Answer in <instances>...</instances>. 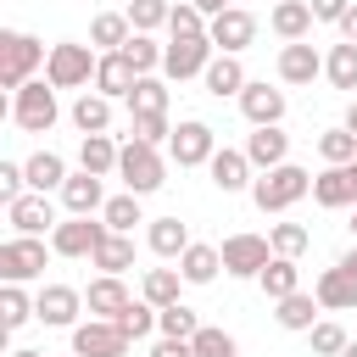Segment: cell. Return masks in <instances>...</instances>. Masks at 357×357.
Returning a JSON list of instances; mask_svg holds the SVG:
<instances>
[{
    "label": "cell",
    "instance_id": "cell-1",
    "mask_svg": "<svg viewBox=\"0 0 357 357\" xmlns=\"http://www.w3.org/2000/svg\"><path fill=\"white\" fill-rule=\"evenodd\" d=\"M301 195H312V173H307V167H296V162L268 167V173L251 184V201H257L262 212H290Z\"/></svg>",
    "mask_w": 357,
    "mask_h": 357
},
{
    "label": "cell",
    "instance_id": "cell-2",
    "mask_svg": "<svg viewBox=\"0 0 357 357\" xmlns=\"http://www.w3.org/2000/svg\"><path fill=\"white\" fill-rule=\"evenodd\" d=\"M45 61H50V50H45L33 33H0V89L17 95Z\"/></svg>",
    "mask_w": 357,
    "mask_h": 357
},
{
    "label": "cell",
    "instance_id": "cell-3",
    "mask_svg": "<svg viewBox=\"0 0 357 357\" xmlns=\"http://www.w3.org/2000/svg\"><path fill=\"white\" fill-rule=\"evenodd\" d=\"M11 117H17L22 134H45V128L61 117V106H56V84H50V78H28V84L11 95Z\"/></svg>",
    "mask_w": 357,
    "mask_h": 357
},
{
    "label": "cell",
    "instance_id": "cell-4",
    "mask_svg": "<svg viewBox=\"0 0 357 357\" xmlns=\"http://www.w3.org/2000/svg\"><path fill=\"white\" fill-rule=\"evenodd\" d=\"M117 178L128 184V195H151V190H162V184H167V162H162V151H156V145L128 139V145H123V162H117Z\"/></svg>",
    "mask_w": 357,
    "mask_h": 357
},
{
    "label": "cell",
    "instance_id": "cell-5",
    "mask_svg": "<svg viewBox=\"0 0 357 357\" xmlns=\"http://www.w3.org/2000/svg\"><path fill=\"white\" fill-rule=\"evenodd\" d=\"M95 67H100V56H95L89 45H73V39H61V45H50L45 78H50L56 89H84V84H95Z\"/></svg>",
    "mask_w": 357,
    "mask_h": 357
},
{
    "label": "cell",
    "instance_id": "cell-6",
    "mask_svg": "<svg viewBox=\"0 0 357 357\" xmlns=\"http://www.w3.org/2000/svg\"><path fill=\"white\" fill-rule=\"evenodd\" d=\"M45 257H50V245H45L39 234H11V240L0 245V279H6V284L39 279V273H45Z\"/></svg>",
    "mask_w": 357,
    "mask_h": 357
},
{
    "label": "cell",
    "instance_id": "cell-7",
    "mask_svg": "<svg viewBox=\"0 0 357 357\" xmlns=\"http://www.w3.org/2000/svg\"><path fill=\"white\" fill-rule=\"evenodd\" d=\"M218 251H223V273H234V279H257L273 262V240L268 234H229Z\"/></svg>",
    "mask_w": 357,
    "mask_h": 357
},
{
    "label": "cell",
    "instance_id": "cell-8",
    "mask_svg": "<svg viewBox=\"0 0 357 357\" xmlns=\"http://www.w3.org/2000/svg\"><path fill=\"white\" fill-rule=\"evenodd\" d=\"M128 335L112 324V318H89L73 329V357H128Z\"/></svg>",
    "mask_w": 357,
    "mask_h": 357
},
{
    "label": "cell",
    "instance_id": "cell-9",
    "mask_svg": "<svg viewBox=\"0 0 357 357\" xmlns=\"http://www.w3.org/2000/svg\"><path fill=\"white\" fill-rule=\"evenodd\" d=\"M167 156L178 162V167H206L212 156H218V134L206 128V123H178L173 128V139H167Z\"/></svg>",
    "mask_w": 357,
    "mask_h": 357
},
{
    "label": "cell",
    "instance_id": "cell-10",
    "mask_svg": "<svg viewBox=\"0 0 357 357\" xmlns=\"http://www.w3.org/2000/svg\"><path fill=\"white\" fill-rule=\"evenodd\" d=\"M78 312H84V290H73V284H45L33 296V318L50 329H78Z\"/></svg>",
    "mask_w": 357,
    "mask_h": 357
},
{
    "label": "cell",
    "instance_id": "cell-11",
    "mask_svg": "<svg viewBox=\"0 0 357 357\" xmlns=\"http://www.w3.org/2000/svg\"><path fill=\"white\" fill-rule=\"evenodd\" d=\"M206 39H212V50H218V56H240V50L257 39V17H251V11H240V6H229L223 17H212V22H206Z\"/></svg>",
    "mask_w": 357,
    "mask_h": 357
},
{
    "label": "cell",
    "instance_id": "cell-12",
    "mask_svg": "<svg viewBox=\"0 0 357 357\" xmlns=\"http://www.w3.org/2000/svg\"><path fill=\"white\" fill-rule=\"evenodd\" d=\"M106 234H112V229L95 223V218H67V223L50 229V251H56V257H95V245H100Z\"/></svg>",
    "mask_w": 357,
    "mask_h": 357
},
{
    "label": "cell",
    "instance_id": "cell-13",
    "mask_svg": "<svg viewBox=\"0 0 357 357\" xmlns=\"http://www.w3.org/2000/svg\"><path fill=\"white\" fill-rule=\"evenodd\" d=\"M212 56H218V50H212V39H206V33H201V39H173V45H167L162 73L184 84V78H201V73L212 67Z\"/></svg>",
    "mask_w": 357,
    "mask_h": 357
},
{
    "label": "cell",
    "instance_id": "cell-14",
    "mask_svg": "<svg viewBox=\"0 0 357 357\" xmlns=\"http://www.w3.org/2000/svg\"><path fill=\"white\" fill-rule=\"evenodd\" d=\"M134 84H139V67H134L123 50L100 56V67H95V95H106V100H128Z\"/></svg>",
    "mask_w": 357,
    "mask_h": 357
},
{
    "label": "cell",
    "instance_id": "cell-15",
    "mask_svg": "<svg viewBox=\"0 0 357 357\" xmlns=\"http://www.w3.org/2000/svg\"><path fill=\"white\" fill-rule=\"evenodd\" d=\"M84 307H89V318H112V324H117V318L134 307V296L123 290V279H117V273H100V279H89Z\"/></svg>",
    "mask_w": 357,
    "mask_h": 357
},
{
    "label": "cell",
    "instance_id": "cell-16",
    "mask_svg": "<svg viewBox=\"0 0 357 357\" xmlns=\"http://www.w3.org/2000/svg\"><path fill=\"white\" fill-rule=\"evenodd\" d=\"M240 112H245V123H251V128H279V117H284V89L245 84V95H240Z\"/></svg>",
    "mask_w": 357,
    "mask_h": 357
},
{
    "label": "cell",
    "instance_id": "cell-17",
    "mask_svg": "<svg viewBox=\"0 0 357 357\" xmlns=\"http://www.w3.org/2000/svg\"><path fill=\"white\" fill-rule=\"evenodd\" d=\"M61 206H67L73 218H95V212H106V190H100V178H95V173H67V184H61Z\"/></svg>",
    "mask_w": 357,
    "mask_h": 357
},
{
    "label": "cell",
    "instance_id": "cell-18",
    "mask_svg": "<svg viewBox=\"0 0 357 357\" xmlns=\"http://www.w3.org/2000/svg\"><path fill=\"white\" fill-rule=\"evenodd\" d=\"M6 223H11L17 234H45V229H56V212H50V201H45L39 190H28V195H17V201L6 206Z\"/></svg>",
    "mask_w": 357,
    "mask_h": 357
},
{
    "label": "cell",
    "instance_id": "cell-19",
    "mask_svg": "<svg viewBox=\"0 0 357 357\" xmlns=\"http://www.w3.org/2000/svg\"><path fill=\"white\" fill-rule=\"evenodd\" d=\"M206 173H212V184H218L223 195H234V190H251V184H257V178H251V156H245V151H229V145L206 162Z\"/></svg>",
    "mask_w": 357,
    "mask_h": 357
},
{
    "label": "cell",
    "instance_id": "cell-20",
    "mask_svg": "<svg viewBox=\"0 0 357 357\" xmlns=\"http://www.w3.org/2000/svg\"><path fill=\"white\" fill-rule=\"evenodd\" d=\"M312 296H318V307H329V312H351V307H357V279L335 262V268H324V273H318Z\"/></svg>",
    "mask_w": 357,
    "mask_h": 357
},
{
    "label": "cell",
    "instance_id": "cell-21",
    "mask_svg": "<svg viewBox=\"0 0 357 357\" xmlns=\"http://www.w3.org/2000/svg\"><path fill=\"white\" fill-rule=\"evenodd\" d=\"M312 22H318V17H312V6H307V0H279V6H273V17H268V28H273L284 45H301V39L312 33Z\"/></svg>",
    "mask_w": 357,
    "mask_h": 357
},
{
    "label": "cell",
    "instance_id": "cell-22",
    "mask_svg": "<svg viewBox=\"0 0 357 357\" xmlns=\"http://www.w3.org/2000/svg\"><path fill=\"white\" fill-rule=\"evenodd\" d=\"M117 162H123V145L112 134H84V145H78V167L84 173L106 178V173H117Z\"/></svg>",
    "mask_w": 357,
    "mask_h": 357
},
{
    "label": "cell",
    "instance_id": "cell-23",
    "mask_svg": "<svg viewBox=\"0 0 357 357\" xmlns=\"http://www.w3.org/2000/svg\"><path fill=\"white\" fill-rule=\"evenodd\" d=\"M128 39H134V22H128V11H100V17L89 22V45H95L100 56L123 50Z\"/></svg>",
    "mask_w": 357,
    "mask_h": 357
},
{
    "label": "cell",
    "instance_id": "cell-24",
    "mask_svg": "<svg viewBox=\"0 0 357 357\" xmlns=\"http://www.w3.org/2000/svg\"><path fill=\"white\" fill-rule=\"evenodd\" d=\"M318 73H324V56H318V50H312L307 39H301V45H284V50H279V78H284V84H312Z\"/></svg>",
    "mask_w": 357,
    "mask_h": 357
},
{
    "label": "cell",
    "instance_id": "cell-25",
    "mask_svg": "<svg viewBox=\"0 0 357 357\" xmlns=\"http://www.w3.org/2000/svg\"><path fill=\"white\" fill-rule=\"evenodd\" d=\"M201 84H206V95H218V100H223V95H245V84H251V78H245L240 56H212V67L201 73Z\"/></svg>",
    "mask_w": 357,
    "mask_h": 357
},
{
    "label": "cell",
    "instance_id": "cell-26",
    "mask_svg": "<svg viewBox=\"0 0 357 357\" xmlns=\"http://www.w3.org/2000/svg\"><path fill=\"white\" fill-rule=\"evenodd\" d=\"M245 156H251V167H284L290 162V134H279V128H257L251 139H245Z\"/></svg>",
    "mask_w": 357,
    "mask_h": 357
},
{
    "label": "cell",
    "instance_id": "cell-27",
    "mask_svg": "<svg viewBox=\"0 0 357 357\" xmlns=\"http://www.w3.org/2000/svg\"><path fill=\"white\" fill-rule=\"evenodd\" d=\"M145 245H151L156 257H167V262H173V257H184L195 240H190V223H178V218H156V223L145 229Z\"/></svg>",
    "mask_w": 357,
    "mask_h": 357
},
{
    "label": "cell",
    "instance_id": "cell-28",
    "mask_svg": "<svg viewBox=\"0 0 357 357\" xmlns=\"http://www.w3.org/2000/svg\"><path fill=\"white\" fill-rule=\"evenodd\" d=\"M22 173H28V190H39V195H50V190L67 184V162H61L56 151H33V156L22 162Z\"/></svg>",
    "mask_w": 357,
    "mask_h": 357
},
{
    "label": "cell",
    "instance_id": "cell-29",
    "mask_svg": "<svg viewBox=\"0 0 357 357\" xmlns=\"http://www.w3.org/2000/svg\"><path fill=\"white\" fill-rule=\"evenodd\" d=\"M312 201H318V206H329V212H335V206H357L351 173H346V167H324V173L312 178Z\"/></svg>",
    "mask_w": 357,
    "mask_h": 357
},
{
    "label": "cell",
    "instance_id": "cell-30",
    "mask_svg": "<svg viewBox=\"0 0 357 357\" xmlns=\"http://www.w3.org/2000/svg\"><path fill=\"white\" fill-rule=\"evenodd\" d=\"M218 268H223V251L218 245H190L184 257H178V273H184V284H212L218 279Z\"/></svg>",
    "mask_w": 357,
    "mask_h": 357
},
{
    "label": "cell",
    "instance_id": "cell-31",
    "mask_svg": "<svg viewBox=\"0 0 357 357\" xmlns=\"http://www.w3.org/2000/svg\"><path fill=\"white\" fill-rule=\"evenodd\" d=\"M257 284H262V296H268V301H284V296H296V290H301V268H296L290 257H273V262L257 273Z\"/></svg>",
    "mask_w": 357,
    "mask_h": 357
},
{
    "label": "cell",
    "instance_id": "cell-32",
    "mask_svg": "<svg viewBox=\"0 0 357 357\" xmlns=\"http://www.w3.org/2000/svg\"><path fill=\"white\" fill-rule=\"evenodd\" d=\"M73 123H78L84 134H106V128H112V100L95 95V89H84V95L73 100Z\"/></svg>",
    "mask_w": 357,
    "mask_h": 357
},
{
    "label": "cell",
    "instance_id": "cell-33",
    "mask_svg": "<svg viewBox=\"0 0 357 357\" xmlns=\"http://www.w3.org/2000/svg\"><path fill=\"white\" fill-rule=\"evenodd\" d=\"M89 262H95L100 273H117V279H123V273L134 268V240H128V234H106V240L95 245V257H89Z\"/></svg>",
    "mask_w": 357,
    "mask_h": 357
},
{
    "label": "cell",
    "instance_id": "cell-34",
    "mask_svg": "<svg viewBox=\"0 0 357 357\" xmlns=\"http://www.w3.org/2000/svg\"><path fill=\"white\" fill-rule=\"evenodd\" d=\"M273 307H279V312H273L279 329H296V335H301V329L318 324V296H307V290H296V296H284V301H273Z\"/></svg>",
    "mask_w": 357,
    "mask_h": 357
},
{
    "label": "cell",
    "instance_id": "cell-35",
    "mask_svg": "<svg viewBox=\"0 0 357 357\" xmlns=\"http://www.w3.org/2000/svg\"><path fill=\"white\" fill-rule=\"evenodd\" d=\"M178 284H184V273H178V268H151L139 290H145V301H151V307H178Z\"/></svg>",
    "mask_w": 357,
    "mask_h": 357
},
{
    "label": "cell",
    "instance_id": "cell-36",
    "mask_svg": "<svg viewBox=\"0 0 357 357\" xmlns=\"http://www.w3.org/2000/svg\"><path fill=\"white\" fill-rule=\"evenodd\" d=\"M318 156L329 162V167H346V162H357V134L340 123V128H324L318 134Z\"/></svg>",
    "mask_w": 357,
    "mask_h": 357
},
{
    "label": "cell",
    "instance_id": "cell-37",
    "mask_svg": "<svg viewBox=\"0 0 357 357\" xmlns=\"http://www.w3.org/2000/svg\"><path fill=\"white\" fill-rule=\"evenodd\" d=\"M324 78L335 84V89H357V45H335L329 56H324Z\"/></svg>",
    "mask_w": 357,
    "mask_h": 357
},
{
    "label": "cell",
    "instance_id": "cell-38",
    "mask_svg": "<svg viewBox=\"0 0 357 357\" xmlns=\"http://www.w3.org/2000/svg\"><path fill=\"white\" fill-rule=\"evenodd\" d=\"M123 56L139 67V78H151V73H162V61H167V45H156L151 33H134V39L123 45Z\"/></svg>",
    "mask_w": 357,
    "mask_h": 357
},
{
    "label": "cell",
    "instance_id": "cell-39",
    "mask_svg": "<svg viewBox=\"0 0 357 357\" xmlns=\"http://www.w3.org/2000/svg\"><path fill=\"white\" fill-rule=\"evenodd\" d=\"M100 223H106L112 234H134V223H145V218H139V195H128V190L112 195L106 212H100Z\"/></svg>",
    "mask_w": 357,
    "mask_h": 357
},
{
    "label": "cell",
    "instance_id": "cell-40",
    "mask_svg": "<svg viewBox=\"0 0 357 357\" xmlns=\"http://www.w3.org/2000/svg\"><path fill=\"white\" fill-rule=\"evenodd\" d=\"M156 329H162L167 340H195V335H201V318L178 301V307H162V312H156Z\"/></svg>",
    "mask_w": 357,
    "mask_h": 357
},
{
    "label": "cell",
    "instance_id": "cell-41",
    "mask_svg": "<svg viewBox=\"0 0 357 357\" xmlns=\"http://www.w3.org/2000/svg\"><path fill=\"white\" fill-rule=\"evenodd\" d=\"M128 112L134 117H145V112H167V84L151 73V78H139L134 84V95H128Z\"/></svg>",
    "mask_w": 357,
    "mask_h": 357
},
{
    "label": "cell",
    "instance_id": "cell-42",
    "mask_svg": "<svg viewBox=\"0 0 357 357\" xmlns=\"http://www.w3.org/2000/svg\"><path fill=\"white\" fill-rule=\"evenodd\" d=\"M167 17H173L167 0H128V22H134V33H156V28H167Z\"/></svg>",
    "mask_w": 357,
    "mask_h": 357
},
{
    "label": "cell",
    "instance_id": "cell-43",
    "mask_svg": "<svg viewBox=\"0 0 357 357\" xmlns=\"http://www.w3.org/2000/svg\"><path fill=\"white\" fill-rule=\"evenodd\" d=\"M268 240H273V257H290V262L312 245V234H307L301 223H273V229H268Z\"/></svg>",
    "mask_w": 357,
    "mask_h": 357
},
{
    "label": "cell",
    "instance_id": "cell-44",
    "mask_svg": "<svg viewBox=\"0 0 357 357\" xmlns=\"http://www.w3.org/2000/svg\"><path fill=\"white\" fill-rule=\"evenodd\" d=\"M33 318V301L22 296V284H6L0 290V329H22Z\"/></svg>",
    "mask_w": 357,
    "mask_h": 357
},
{
    "label": "cell",
    "instance_id": "cell-45",
    "mask_svg": "<svg viewBox=\"0 0 357 357\" xmlns=\"http://www.w3.org/2000/svg\"><path fill=\"white\" fill-rule=\"evenodd\" d=\"M156 312H162V307H151V301H134V307L117 318V329H123L128 340H145V335L156 329Z\"/></svg>",
    "mask_w": 357,
    "mask_h": 357
},
{
    "label": "cell",
    "instance_id": "cell-46",
    "mask_svg": "<svg viewBox=\"0 0 357 357\" xmlns=\"http://www.w3.org/2000/svg\"><path fill=\"white\" fill-rule=\"evenodd\" d=\"M307 335H312V357H340V351L351 346V340H346V329H340V324H329V318H324V324H312Z\"/></svg>",
    "mask_w": 357,
    "mask_h": 357
},
{
    "label": "cell",
    "instance_id": "cell-47",
    "mask_svg": "<svg viewBox=\"0 0 357 357\" xmlns=\"http://www.w3.org/2000/svg\"><path fill=\"white\" fill-rule=\"evenodd\" d=\"M167 33H173V39H201V33H206V17H201V11L184 0V6H173V17H167Z\"/></svg>",
    "mask_w": 357,
    "mask_h": 357
},
{
    "label": "cell",
    "instance_id": "cell-48",
    "mask_svg": "<svg viewBox=\"0 0 357 357\" xmlns=\"http://www.w3.org/2000/svg\"><path fill=\"white\" fill-rule=\"evenodd\" d=\"M190 346H195V357H234V335H223V329H212V324H201V335H195Z\"/></svg>",
    "mask_w": 357,
    "mask_h": 357
},
{
    "label": "cell",
    "instance_id": "cell-49",
    "mask_svg": "<svg viewBox=\"0 0 357 357\" xmlns=\"http://www.w3.org/2000/svg\"><path fill=\"white\" fill-rule=\"evenodd\" d=\"M134 139H145V145H162V139H173V128H167V112H145V117H134V128H128Z\"/></svg>",
    "mask_w": 357,
    "mask_h": 357
},
{
    "label": "cell",
    "instance_id": "cell-50",
    "mask_svg": "<svg viewBox=\"0 0 357 357\" xmlns=\"http://www.w3.org/2000/svg\"><path fill=\"white\" fill-rule=\"evenodd\" d=\"M17 195H28V173H22V162H0V201L11 206Z\"/></svg>",
    "mask_w": 357,
    "mask_h": 357
},
{
    "label": "cell",
    "instance_id": "cell-51",
    "mask_svg": "<svg viewBox=\"0 0 357 357\" xmlns=\"http://www.w3.org/2000/svg\"><path fill=\"white\" fill-rule=\"evenodd\" d=\"M307 6H312V17H318V22H335V28H340V17H346L357 0H307Z\"/></svg>",
    "mask_w": 357,
    "mask_h": 357
},
{
    "label": "cell",
    "instance_id": "cell-52",
    "mask_svg": "<svg viewBox=\"0 0 357 357\" xmlns=\"http://www.w3.org/2000/svg\"><path fill=\"white\" fill-rule=\"evenodd\" d=\"M151 357H195V346H190V340H167V335H162V340L151 346Z\"/></svg>",
    "mask_w": 357,
    "mask_h": 357
},
{
    "label": "cell",
    "instance_id": "cell-53",
    "mask_svg": "<svg viewBox=\"0 0 357 357\" xmlns=\"http://www.w3.org/2000/svg\"><path fill=\"white\" fill-rule=\"evenodd\" d=\"M190 6H195V11H201V17H206V22H212V17H223V11H229V0H190Z\"/></svg>",
    "mask_w": 357,
    "mask_h": 357
},
{
    "label": "cell",
    "instance_id": "cell-54",
    "mask_svg": "<svg viewBox=\"0 0 357 357\" xmlns=\"http://www.w3.org/2000/svg\"><path fill=\"white\" fill-rule=\"evenodd\" d=\"M340 39H346V45H357V6L340 17Z\"/></svg>",
    "mask_w": 357,
    "mask_h": 357
},
{
    "label": "cell",
    "instance_id": "cell-55",
    "mask_svg": "<svg viewBox=\"0 0 357 357\" xmlns=\"http://www.w3.org/2000/svg\"><path fill=\"white\" fill-rule=\"evenodd\" d=\"M340 268H346V273H351V279H357V245H351V251H346V257H340Z\"/></svg>",
    "mask_w": 357,
    "mask_h": 357
},
{
    "label": "cell",
    "instance_id": "cell-56",
    "mask_svg": "<svg viewBox=\"0 0 357 357\" xmlns=\"http://www.w3.org/2000/svg\"><path fill=\"white\" fill-rule=\"evenodd\" d=\"M346 128L357 134V95H351V106H346Z\"/></svg>",
    "mask_w": 357,
    "mask_h": 357
},
{
    "label": "cell",
    "instance_id": "cell-57",
    "mask_svg": "<svg viewBox=\"0 0 357 357\" xmlns=\"http://www.w3.org/2000/svg\"><path fill=\"white\" fill-rule=\"evenodd\" d=\"M11 357H45V351H33V346H22V351H11Z\"/></svg>",
    "mask_w": 357,
    "mask_h": 357
},
{
    "label": "cell",
    "instance_id": "cell-58",
    "mask_svg": "<svg viewBox=\"0 0 357 357\" xmlns=\"http://www.w3.org/2000/svg\"><path fill=\"white\" fill-rule=\"evenodd\" d=\"M346 173H351V190H357V162H346Z\"/></svg>",
    "mask_w": 357,
    "mask_h": 357
},
{
    "label": "cell",
    "instance_id": "cell-59",
    "mask_svg": "<svg viewBox=\"0 0 357 357\" xmlns=\"http://www.w3.org/2000/svg\"><path fill=\"white\" fill-rule=\"evenodd\" d=\"M340 357H357V340H351V346H346V351H340Z\"/></svg>",
    "mask_w": 357,
    "mask_h": 357
},
{
    "label": "cell",
    "instance_id": "cell-60",
    "mask_svg": "<svg viewBox=\"0 0 357 357\" xmlns=\"http://www.w3.org/2000/svg\"><path fill=\"white\" fill-rule=\"evenodd\" d=\"M351 234H357V212H351Z\"/></svg>",
    "mask_w": 357,
    "mask_h": 357
}]
</instances>
